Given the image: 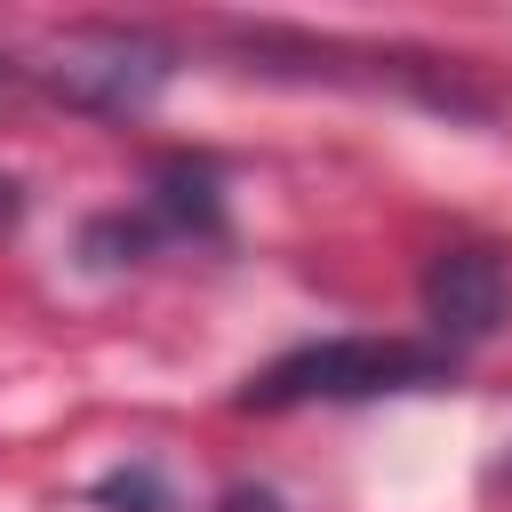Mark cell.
I'll return each mask as SVG.
<instances>
[{"mask_svg":"<svg viewBox=\"0 0 512 512\" xmlns=\"http://www.w3.org/2000/svg\"><path fill=\"white\" fill-rule=\"evenodd\" d=\"M456 384V352L432 336H312L248 376L240 408H304V400H384Z\"/></svg>","mask_w":512,"mask_h":512,"instance_id":"cell-1","label":"cell"},{"mask_svg":"<svg viewBox=\"0 0 512 512\" xmlns=\"http://www.w3.org/2000/svg\"><path fill=\"white\" fill-rule=\"evenodd\" d=\"M32 72L56 104L88 120H144L176 80V40H160L152 24H64Z\"/></svg>","mask_w":512,"mask_h":512,"instance_id":"cell-2","label":"cell"},{"mask_svg":"<svg viewBox=\"0 0 512 512\" xmlns=\"http://www.w3.org/2000/svg\"><path fill=\"white\" fill-rule=\"evenodd\" d=\"M416 304H424L432 344H448V352H456V344H480V336H496V328H504V312H512V272H504V256H496V248L456 240V248H440V256L424 264Z\"/></svg>","mask_w":512,"mask_h":512,"instance_id":"cell-3","label":"cell"},{"mask_svg":"<svg viewBox=\"0 0 512 512\" xmlns=\"http://www.w3.org/2000/svg\"><path fill=\"white\" fill-rule=\"evenodd\" d=\"M160 232H192V240H216L224 232V184H216V168L208 160H184V152H168L160 168H152V208H144Z\"/></svg>","mask_w":512,"mask_h":512,"instance_id":"cell-4","label":"cell"},{"mask_svg":"<svg viewBox=\"0 0 512 512\" xmlns=\"http://www.w3.org/2000/svg\"><path fill=\"white\" fill-rule=\"evenodd\" d=\"M88 496H96L104 512H184V504H176V488H168V472H160V464H144V456H136V464H112Z\"/></svg>","mask_w":512,"mask_h":512,"instance_id":"cell-5","label":"cell"},{"mask_svg":"<svg viewBox=\"0 0 512 512\" xmlns=\"http://www.w3.org/2000/svg\"><path fill=\"white\" fill-rule=\"evenodd\" d=\"M152 240H160L152 216H96V224H88V256H96V264H144Z\"/></svg>","mask_w":512,"mask_h":512,"instance_id":"cell-6","label":"cell"},{"mask_svg":"<svg viewBox=\"0 0 512 512\" xmlns=\"http://www.w3.org/2000/svg\"><path fill=\"white\" fill-rule=\"evenodd\" d=\"M216 512H280V496H272V488H224Z\"/></svg>","mask_w":512,"mask_h":512,"instance_id":"cell-7","label":"cell"},{"mask_svg":"<svg viewBox=\"0 0 512 512\" xmlns=\"http://www.w3.org/2000/svg\"><path fill=\"white\" fill-rule=\"evenodd\" d=\"M16 208H24V192H16L8 176H0V224H16Z\"/></svg>","mask_w":512,"mask_h":512,"instance_id":"cell-8","label":"cell"},{"mask_svg":"<svg viewBox=\"0 0 512 512\" xmlns=\"http://www.w3.org/2000/svg\"><path fill=\"white\" fill-rule=\"evenodd\" d=\"M488 480H496V488H512V456H504V464H496V472H488Z\"/></svg>","mask_w":512,"mask_h":512,"instance_id":"cell-9","label":"cell"},{"mask_svg":"<svg viewBox=\"0 0 512 512\" xmlns=\"http://www.w3.org/2000/svg\"><path fill=\"white\" fill-rule=\"evenodd\" d=\"M8 80H16V64H8V56H0V88H8Z\"/></svg>","mask_w":512,"mask_h":512,"instance_id":"cell-10","label":"cell"}]
</instances>
